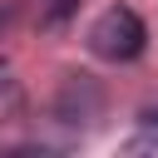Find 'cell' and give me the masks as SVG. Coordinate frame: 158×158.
I'll return each instance as SVG.
<instances>
[{"mask_svg": "<svg viewBox=\"0 0 158 158\" xmlns=\"http://www.w3.org/2000/svg\"><path fill=\"white\" fill-rule=\"evenodd\" d=\"M143 44H148V25H143L128 5L104 10V15L94 20V30H89V49H94L99 59H114V64L138 59V54H143Z\"/></svg>", "mask_w": 158, "mask_h": 158, "instance_id": "6da1fadb", "label": "cell"}, {"mask_svg": "<svg viewBox=\"0 0 158 158\" xmlns=\"http://www.w3.org/2000/svg\"><path fill=\"white\" fill-rule=\"evenodd\" d=\"M99 104H104L99 84H94L89 74H69L64 89H59V99H54V114H59L64 123H79V118H94Z\"/></svg>", "mask_w": 158, "mask_h": 158, "instance_id": "7a4b0ae2", "label": "cell"}, {"mask_svg": "<svg viewBox=\"0 0 158 158\" xmlns=\"http://www.w3.org/2000/svg\"><path fill=\"white\" fill-rule=\"evenodd\" d=\"M74 5H79V0H54V5H49V10H44V25H49V30H54V25H64V20H69V10H74Z\"/></svg>", "mask_w": 158, "mask_h": 158, "instance_id": "3957f363", "label": "cell"}, {"mask_svg": "<svg viewBox=\"0 0 158 158\" xmlns=\"http://www.w3.org/2000/svg\"><path fill=\"white\" fill-rule=\"evenodd\" d=\"M123 153H128V158H138V153H153V158H158V133H153V138H128Z\"/></svg>", "mask_w": 158, "mask_h": 158, "instance_id": "277c9868", "label": "cell"}, {"mask_svg": "<svg viewBox=\"0 0 158 158\" xmlns=\"http://www.w3.org/2000/svg\"><path fill=\"white\" fill-rule=\"evenodd\" d=\"M138 118H143V123H148V128H153V133H158V104H153V109H143V114H138Z\"/></svg>", "mask_w": 158, "mask_h": 158, "instance_id": "5b68a950", "label": "cell"}]
</instances>
